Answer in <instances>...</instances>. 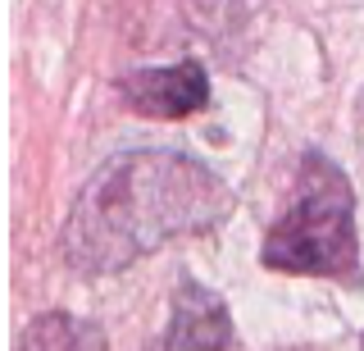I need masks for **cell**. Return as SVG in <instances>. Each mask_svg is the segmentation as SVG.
Segmentation results:
<instances>
[{
  "label": "cell",
  "instance_id": "277c9868",
  "mask_svg": "<svg viewBox=\"0 0 364 351\" xmlns=\"http://www.w3.org/2000/svg\"><path fill=\"white\" fill-rule=\"evenodd\" d=\"M232 347V315L219 292L200 283H182L173 292V315H168L164 351H228Z\"/></svg>",
  "mask_w": 364,
  "mask_h": 351
},
{
  "label": "cell",
  "instance_id": "7a4b0ae2",
  "mask_svg": "<svg viewBox=\"0 0 364 351\" xmlns=\"http://www.w3.org/2000/svg\"><path fill=\"white\" fill-rule=\"evenodd\" d=\"M259 260L278 274L360 283V237H355V192L346 174L310 151L296 174L291 206L269 229Z\"/></svg>",
  "mask_w": 364,
  "mask_h": 351
},
{
  "label": "cell",
  "instance_id": "3957f363",
  "mask_svg": "<svg viewBox=\"0 0 364 351\" xmlns=\"http://www.w3.org/2000/svg\"><path fill=\"white\" fill-rule=\"evenodd\" d=\"M119 87H123V100L146 119H187L210 105V78L196 60L128 73Z\"/></svg>",
  "mask_w": 364,
  "mask_h": 351
},
{
  "label": "cell",
  "instance_id": "6da1fadb",
  "mask_svg": "<svg viewBox=\"0 0 364 351\" xmlns=\"http://www.w3.org/2000/svg\"><path fill=\"white\" fill-rule=\"evenodd\" d=\"M232 192L182 151H123L82 187L64 224V260L77 274H119L173 237L219 229Z\"/></svg>",
  "mask_w": 364,
  "mask_h": 351
},
{
  "label": "cell",
  "instance_id": "5b68a950",
  "mask_svg": "<svg viewBox=\"0 0 364 351\" xmlns=\"http://www.w3.org/2000/svg\"><path fill=\"white\" fill-rule=\"evenodd\" d=\"M14 351H105V333L96 324L77 320V315H37L28 328H23Z\"/></svg>",
  "mask_w": 364,
  "mask_h": 351
}]
</instances>
